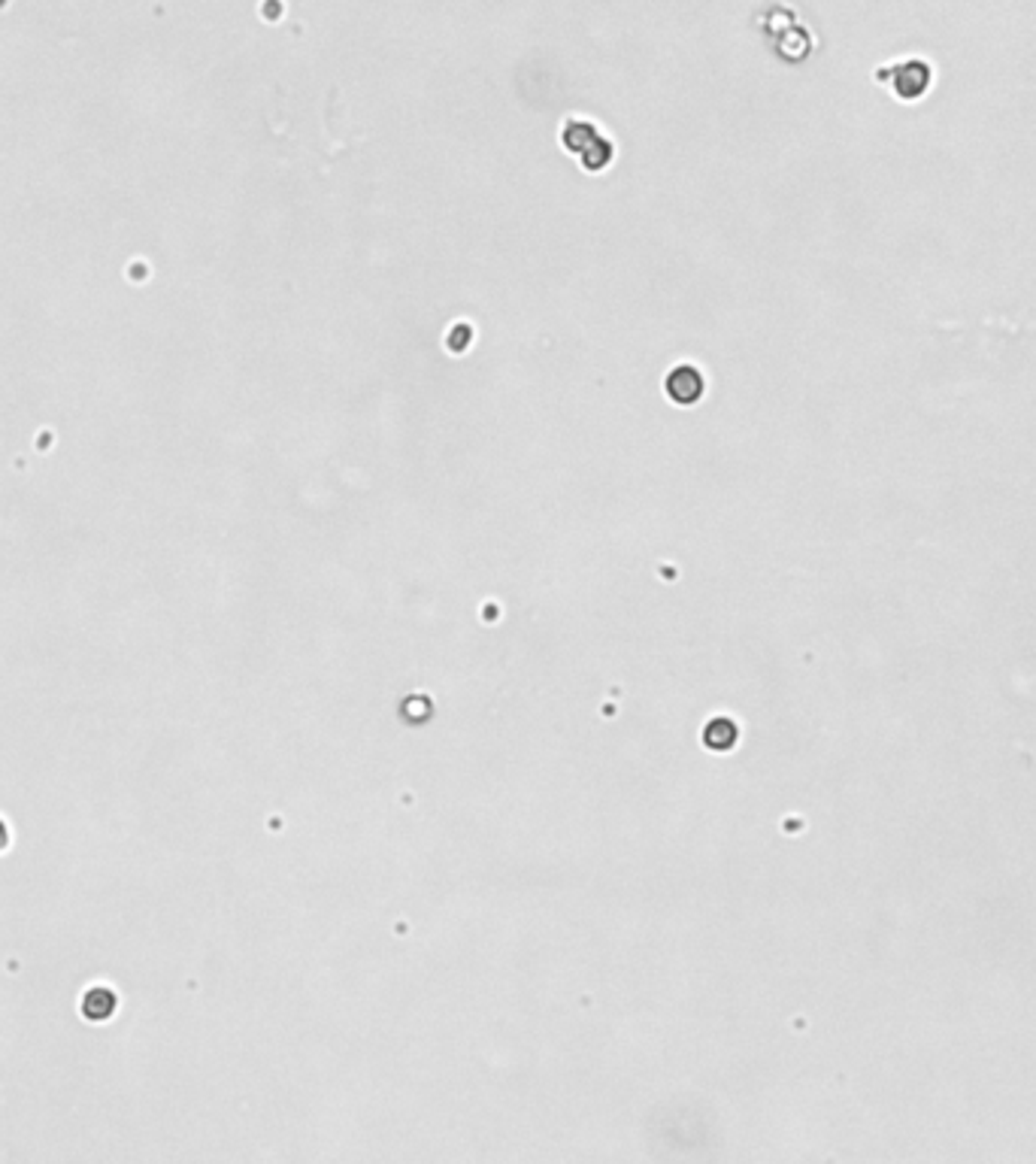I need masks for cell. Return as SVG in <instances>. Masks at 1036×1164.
<instances>
[{"instance_id":"6da1fadb","label":"cell","mask_w":1036,"mask_h":1164,"mask_svg":"<svg viewBox=\"0 0 1036 1164\" xmlns=\"http://www.w3.org/2000/svg\"><path fill=\"white\" fill-rule=\"evenodd\" d=\"M930 77H934V70H930V64L925 58H903L897 64H891V68L876 70V79L891 82V89L897 91L900 100L921 98V94L927 91Z\"/></svg>"},{"instance_id":"7a4b0ae2","label":"cell","mask_w":1036,"mask_h":1164,"mask_svg":"<svg viewBox=\"0 0 1036 1164\" xmlns=\"http://www.w3.org/2000/svg\"><path fill=\"white\" fill-rule=\"evenodd\" d=\"M700 388H703V383H700V376L694 367H679V371H673L670 380H667V392L682 404L694 401V397L700 394Z\"/></svg>"}]
</instances>
